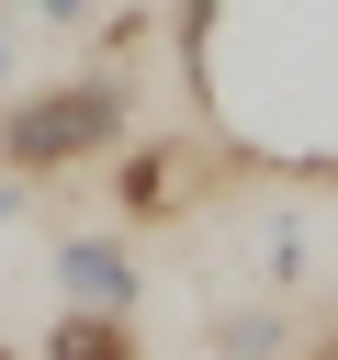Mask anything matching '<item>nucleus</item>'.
Segmentation results:
<instances>
[{"mask_svg":"<svg viewBox=\"0 0 338 360\" xmlns=\"http://www.w3.org/2000/svg\"><path fill=\"white\" fill-rule=\"evenodd\" d=\"M282 349V315H225V360H270Z\"/></svg>","mask_w":338,"mask_h":360,"instance_id":"5","label":"nucleus"},{"mask_svg":"<svg viewBox=\"0 0 338 360\" xmlns=\"http://www.w3.org/2000/svg\"><path fill=\"white\" fill-rule=\"evenodd\" d=\"M0 11H34V22H56V34H68V22H90V0H0Z\"/></svg>","mask_w":338,"mask_h":360,"instance_id":"6","label":"nucleus"},{"mask_svg":"<svg viewBox=\"0 0 338 360\" xmlns=\"http://www.w3.org/2000/svg\"><path fill=\"white\" fill-rule=\"evenodd\" d=\"M203 22H214V0H180V34H192V45H203Z\"/></svg>","mask_w":338,"mask_h":360,"instance_id":"7","label":"nucleus"},{"mask_svg":"<svg viewBox=\"0 0 338 360\" xmlns=\"http://www.w3.org/2000/svg\"><path fill=\"white\" fill-rule=\"evenodd\" d=\"M113 135H124V79H56V90H23V101L0 112V158H11L23 180L68 169V158H90V146H113Z\"/></svg>","mask_w":338,"mask_h":360,"instance_id":"1","label":"nucleus"},{"mask_svg":"<svg viewBox=\"0 0 338 360\" xmlns=\"http://www.w3.org/2000/svg\"><path fill=\"white\" fill-rule=\"evenodd\" d=\"M180 202H192V158H180V146H135V158H124V214L158 225V214H180Z\"/></svg>","mask_w":338,"mask_h":360,"instance_id":"3","label":"nucleus"},{"mask_svg":"<svg viewBox=\"0 0 338 360\" xmlns=\"http://www.w3.org/2000/svg\"><path fill=\"white\" fill-rule=\"evenodd\" d=\"M56 292L90 304V315H124V304H135V259H124L113 236H68V248H56Z\"/></svg>","mask_w":338,"mask_h":360,"instance_id":"2","label":"nucleus"},{"mask_svg":"<svg viewBox=\"0 0 338 360\" xmlns=\"http://www.w3.org/2000/svg\"><path fill=\"white\" fill-rule=\"evenodd\" d=\"M45 360H135V338H124V315L68 304V315H56V338H45Z\"/></svg>","mask_w":338,"mask_h":360,"instance_id":"4","label":"nucleus"},{"mask_svg":"<svg viewBox=\"0 0 338 360\" xmlns=\"http://www.w3.org/2000/svg\"><path fill=\"white\" fill-rule=\"evenodd\" d=\"M315 360H338V326H327V338H315Z\"/></svg>","mask_w":338,"mask_h":360,"instance_id":"8","label":"nucleus"}]
</instances>
